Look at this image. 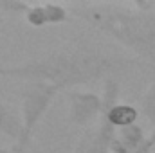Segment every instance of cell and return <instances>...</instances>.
<instances>
[{
  "label": "cell",
  "mask_w": 155,
  "mask_h": 153,
  "mask_svg": "<svg viewBox=\"0 0 155 153\" xmlns=\"http://www.w3.org/2000/svg\"><path fill=\"white\" fill-rule=\"evenodd\" d=\"M139 67H143V61L135 58L96 49H63L16 65H0V77L22 79L25 83H51L61 90H72L74 86L99 79H117L119 74Z\"/></svg>",
  "instance_id": "1"
},
{
  "label": "cell",
  "mask_w": 155,
  "mask_h": 153,
  "mask_svg": "<svg viewBox=\"0 0 155 153\" xmlns=\"http://www.w3.org/2000/svg\"><path fill=\"white\" fill-rule=\"evenodd\" d=\"M79 16L99 33L128 49L135 60L155 67V7L101 5L85 9Z\"/></svg>",
  "instance_id": "2"
},
{
  "label": "cell",
  "mask_w": 155,
  "mask_h": 153,
  "mask_svg": "<svg viewBox=\"0 0 155 153\" xmlns=\"http://www.w3.org/2000/svg\"><path fill=\"white\" fill-rule=\"evenodd\" d=\"M61 92L60 86L51 83H40V81H29L22 92H20V117L24 124V135L20 142H25L31 146V139L41 122V119L49 112L51 105Z\"/></svg>",
  "instance_id": "3"
},
{
  "label": "cell",
  "mask_w": 155,
  "mask_h": 153,
  "mask_svg": "<svg viewBox=\"0 0 155 153\" xmlns=\"http://www.w3.org/2000/svg\"><path fill=\"white\" fill-rule=\"evenodd\" d=\"M69 122L78 128H88L97 122L103 112V97L92 90H67Z\"/></svg>",
  "instance_id": "4"
},
{
  "label": "cell",
  "mask_w": 155,
  "mask_h": 153,
  "mask_svg": "<svg viewBox=\"0 0 155 153\" xmlns=\"http://www.w3.org/2000/svg\"><path fill=\"white\" fill-rule=\"evenodd\" d=\"M116 135L117 130L101 114L99 121L92 128L85 130V133L81 135L74 148V153H108Z\"/></svg>",
  "instance_id": "5"
},
{
  "label": "cell",
  "mask_w": 155,
  "mask_h": 153,
  "mask_svg": "<svg viewBox=\"0 0 155 153\" xmlns=\"http://www.w3.org/2000/svg\"><path fill=\"white\" fill-rule=\"evenodd\" d=\"M69 20H71V13L61 4H51V2L31 4L29 11L25 13V22L35 29L45 25H60Z\"/></svg>",
  "instance_id": "6"
},
{
  "label": "cell",
  "mask_w": 155,
  "mask_h": 153,
  "mask_svg": "<svg viewBox=\"0 0 155 153\" xmlns=\"http://www.w3.org/2000/svg\"><path fill=\"white\" fill-rule=\"evenodd\" d=\"M0 133L11 139L13 142L20 141L24 135V124L20 114L4 101H0Z\"/></svg>",
  "instance_id": "7"
},
{
  "label": "cell",
  "mask_w": 155,
  "mask_h": 153,
  "mask_svg": "<svg viewBox=\"0 0 155 153\" xmlns=\"http://www.w3.org/2000/svg\"><path fill=\"white\" fill-rule=\"evenodd\" d=\"M117 139H119L130 151L139 150V148L148 141V137H146L143 126H139V124H132V126H128V128L119 130V132H117Z\"/></svg>",
  "instance_id": "8"
},
{
  "label": "cell",
  "mask_w": 155,
  "mask_h": 153,
  "mask_svg": "<svg viewBox=\"0 0 155 153\" xmlns=\"http://www.w3.org/2000/svg\"><path fill=\"white\" fill-rule=\"evenodd\" d=\"M139 114L144 115V119L152 124V132H155V79L152 85L148 86V90L144 92V96L141 97V108Z\"/></svg>",
  "instance_id": "9"
},
{
  "label": "cell",
  "mask_w": 155,
  "mask_h": 153,
  "mask_svg": "<svg viewBox=\"0 0 155 153\" xmlns=\"http://www.w3.org/2000/svg\"><path fill=\"white\" fill-rule=\"evenodd\" d=\"M31 4L29 2H18V0H0V13L2 15H11V16H25L29 11Z\"/></svg>",
  "instance_id": "10"
},
{
  "label": "cell",
  "mask_w": 155,
  "mask_h": 153,
  "mask_svg": "<svg viewBox=\"0 0 155 153\" xmlns=\"http://www.w3.org/2000/svg\"><path fill=\"white\" fill-rule=\"evenodd\" d=\"M9 151H11V153H29V144L16 141V142L9 148Z\"/></svg>",
  "instance_id": "11"
},
{
  "label": "cell",
  "mask_w": 155,
  "mask_h": 153,
  "mask_svg": "<svg viewBox=\"0 0 155 153\" xmlns=\"http://www.w3.org/2000/svg\"><path fill=\"white\" fill-rule=\"evenodd\" d=\"M153 148H155V146L152 144V141L148 139V141L139 148V150H135V151H132V153H152V151H153Z\"/></svg>",
  "instance_id": "12"
},
{
  "label": "cell",
  "mask_w": 155,
  "mask_h": 153,
  "mask_svg": "<svg viewBox=\"0 0 155 153\" xmlns=\"http://www.w3.org/2000/svg\"><path fill=\"white\" fill-rule=\"evenodd\" d=\"M0 153H11V151H9V148H5V146L0 144Z\"/></svg>",
  "instance_id": "13"
},
{
  "label": "cell",
  "mask_w": 155,
  "mask_h": 153,
  "mask_svg": "<svg viewBox=\"0 0 155 153\" xmlns=\"http://www.w3.org/2000/svg\"><path fill=\"white\" fill-rule=\"evenodd\" d=\"M148 139H150V141H152V144H153V146H155V132H152V135H150V137H148Z\"/></svg>",
  "instance_id": "14"
}]
</instances>
